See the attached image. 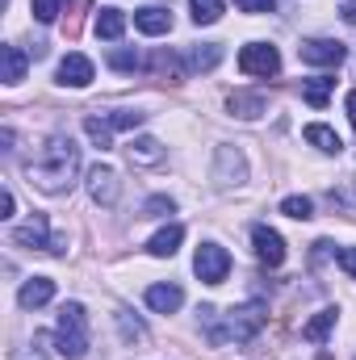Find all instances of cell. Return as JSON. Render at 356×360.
<instances>
[{"mask_svg":"<svg viewBox=\"0 0 356 360\" xmlns=\"http://www.w3.org/2000/svg\"><path fill=\"white\" fill-rule=\"evenodd\" d=\"M76 172H80V147L72 143V134H51L25 164L30 184H38L42 193H68Z\"/></svg>","mask_w":356,"mask_h":360,"instance_id":"1","label":"cell"},{"mask_svg":"<svg viewBox=\"0 0 356 360\" xmlns=\"http://www.w3.org/2000/svg\"><path fill=\"white\" fill-rule=\"evenodd\" d=\"M55 340H59V356L63 360H84V352H89V319H84L80 302H63L59 306Z\"/></svg>","mask_w":356,"mask_h":360,"instance_id":"2","label":"cell"},{"mask_svg":"<svg viewBox=\"0 0 356 360\" xmlns=\"http://www.w3.org/2000/svg\"><path fill=\"white\" fill-rule=\"evenodd\" d=\"M17 248H42V252H51V256H63L68 252V239H59V235H51V222H46V214H34L30 222H21V226H13V235H8Z\"/></svg>","mask_w":356,"mask_h":360,"instance_id":"3","label":"cell"},{"mask_svg":"<svg viewBox=\"0 0 356 360\" xmlns=\"http://www.w3.org/2000/svg\"><path fill=\"white\" fill-rule=\"evenodd\" d=\"M193 269H197V276H201L205 285H222L227 272H231V252H227L222 243H201L197 256H193Z\"/></svg>","mask_w":356,"mask_h":360,"instance_id":"4","label":"cell"},{"mask_svg":"<svg viewBox=\"0 0 356 360\" xmlns=\"http://www.w3.org/2000/svg\"><path fill=\"white\" fill-rule=\"evenodd\" d=\"M239 72L243 76H276L281 72V55H276V46H268V42H248L243 51H239Z\"/></svg>","mask_w":356,"mask_h":360,"instance_id":"5","label":"cell"},{"mask_svg":"<svg viewBox=\"0 0 356 360\" xmlns=\"http://www.w3.org/2000/svg\"><path fill=\"white\" fill-rule=\"evenodd\" d=\"M298 59H302V63H314V68H340V63L348 59V51H344V42H336V38H310V42L298 46Z\"/></svg>","mask_w":356,"mask_h":360,"instance_id":"6","label":"cell"},{"mask_svg":"<svg viewBox=\"0 0 356 360\" xmlns=\"http://www.w3.org/2000/svg\"><path fill=\"white\" fill-rule=\"evenodd\" d=\"M252 243H256L260 264H268V269H281V264H285V239H281L272 226L256 222V226H252Z\"/></svg>","mask_w":356,"mask_h":360,"instance_id":"7","label":"cell"},{"mask_svg":"<svg viewBox=\"0 0 356 360\" xmlns=\"http://www.w3.org/2000/svg\"><path fill=\"white\" fill-rule=\"evenodd\" d=\"M117 193H122V184H117V172L109 168V164H92L89 168V197L96 205H113L117 201Z\"/></svg>","mask_w":356,"mask_h":360,"instance_id":"8","label":"cell"},{"mask_svg":"<svg viewBox=\"0 0 356 360\" xmlns=\"http://www.w3.org/2000/svg\"><path fill=\"white\" fill-rule=\"evenodd\" d=\"M214 180H218L222 188H231V184H243V180H248V164H243V155H239L235 147H218Z\"/></svg>","mask_w":356,"mask_h":360,"instance_id":"9","label":"cell"},{"mask_svg":"<svg viewBox=\"0 0 356 360\" xmlns=\"http://www.w3.org/2000/svg\"><path fill=\"white\" fill-rule=\"evenodd\" d=\"M92 59L84 55H68L63 63H59V84H68V89H89L92 84Z\"/></svg>","mask_w":356,"mask_h":360,"instance_id":"10","label":"cell"},{"mask_svg":"<svg viewBox=\"0 0 356 360\" xmlns=\"http://www.w3.org/2000/svg\"><path fill=\"white\" fill-rule=\"evenodd\" d=\"M25 68H30L25 51L13 46V42H4V46H0V80H4V84H21V80H25Z\"/></svg>","mask_w":356,"mask_h":360,"instance_id":"11","label":"cell"},{"mask_svg":"<svg viewBox=\"0 0 356 360\" xmlns=\"http://www.w3.org/2000/svg\"><path fill=\"white\" fill-rule=\"evenodd\" d=\"M51 297H55V281H51V276H30V281L21 285V293H17L21 310H38V306H46Z\"/></svg>","mask_w":356,"mask_h":360,"instance_id":"12","label":"cell"},{"mask_svg":"<svg viewBox=\"0 0 356 360\" xmlns=\"http://www.w3.org/2000/svg\"><path fill=\"white\" fill-rule=\"evenodd\" d=\"M180 302H184V289L180 285H147V306L155 314H177Z\"/></svg>","mask_w":356,"mask_h":360,"instance_id":"13","label":"cell"},{"mask_svg":"<svg viewBox=\"0 0 356 360\" xmlns=\"http://www.w3.org/2000/svg\"><path fill=\"white\" fill-rule=\"evenodd\" d=\"M134 30H139V34H151V38H155V34H168V30H172V13L147 4V8L134 13Z\"/></svg>","mask_w":356,"mask_h":360,"instance_id":"14","label":"cell"},{"mask_svg":"<svg viewBox=\"0 0 356 360\" xmlns=\"http://www.w3.org/2000/svg\"><path fill=\"white\" fill-rule=\"evenodd\" d=\"M302 139H306L310 147H319L323 155H340V151H344V143H340V134H336L331 126H323V122H310V126L302 130Z\"/></svg>","mask_w":356,"mask_h":360,"instance_id":"15","label":"cell"},{"mask_svg":"<svg viewBox=\"0 0 356 360\" xmlns=\"http://www.w3.org/2000/svg\"><path fill=\"white\" fill-rule=\"evenodd\" d=\"M92 30H96V38H105V42H117V38L126 34V13H122V8H101Z\"/></svg>","mask_w":356,"mask_h":360,"instance_id":"16","label":"cell"},{"mask_svg":"<svg viewBox=\"0 0 356 360\" xmlns=\"http://www.w3.org/2000/svg\"><path fill=\"white\" fill-rule=\"evenodd\" d=\"M180 239H184V226H180V222H172V226H164V231L147 243V252H151L155 260H168V256H177Z\"/></svg>","mask_w":356,"mask_h":360,"instance_id":"17","label":"cell"},{"mask_svg":"<svg viewBox=\"0 0 356 360\" xmlns=\"http://www.w3.org/2000/svg\"><path fill=\"white\" fill-rule=\"evenodd\" d=\"M227 109H231L235 117H260L268 109V101H265V92H231Z\"/></svg>","mask_w":356,"mask_h":360,"instance_id":"18","label":"cell"},{"mask_svg":"<svg viewBox=\"0 0 356 360\" xmlns=\"http://www.w3.org/2000/svg\"><path fill=\"white\" fill-rule=\"evenodd\" d=\"M222 59V46L218 42H201V46H189V68L193 72H214Z\"/></svg>","mask_w":356,"mask_h":360,"instance_id":"19","label":"cell"},{"mask_svg":"<svg viewBox=\"0 0 356 360\" xmlns=\"http://www.w3.org/2000/svg\"><path fill=\"white\" fill-rule=\"evenodd\" d=\"M336 319H340V310H336V306H331V310H319V314H314V319L302 327V340H310V344H323V340H327V331L336 327Z\"/></svg>","mask_w":356,"mask_h":360,"instance_id":"20","label":"cell"},{"mask_svg":"<svg viewBox=\"0 0 356 360\" xmlns=\"http://www.w3.org/2000/svg\"><path fill=\"white\" fill-rule=\"evenodd\" d=\"M126 155H130V164H160V160H164V147H160L155 139H134V143L126 147Z\"/></svg>","mask_w":356,"mask_h":360,"instance_id":"21","label":"cell"},{"mask_svg":"<svg viewBox=\"0 0 356 360\" xmlns=\"http://www.w3.org/2000/svg\"><path fill=\"white\" fill-rule=\"evenodd\" d=\"M84 134H89L92 139V147H96V151H109V147H113V126H109V122H105V117H84Z\"/></svg>","mask_w":356,"mask_h":360,"instance_id":"22","label":"cell"},{"mask_svg":"<svg viewBox=\"0 0 356 360\" xmlns=\"http://www.w3.org/2000/svg\"><path fill=\"white\" fill-rule=\"evenodd\" d=\"M331 89H336V80H327V76H314V80L302 89V96H306V105L323 109V105H327V96H331Z\"/></svg>","mask_w":356,"mask_h":360,"instance_id":"23","label":"cell"},{"mask_svg":"<svg viewBox=\"0 0 356 360\" xmlns=\"http://www.w3.org/2000/svg\"><path fill=\"white\" fill-rule=\"evenodd\" d=\"M281 214L306 222V218H314V201H310V197H285V201H281Z\"/></svg>","mask_w":356,"mask_h":360,"instance_id":"24","label":"cell"},{"mask_svg":"<svg viewBox=\"0 0 356 360\" xmlns=\"http://www.w3.org/2000/svg\"><path fill=\"white\" fill-rule=\"evenodd\" d=\"M189 8H193V21L197 25H214L222 17V0H193Z\"/></svg>","mask_w":356,"mask_h":360,"instance_id":"25","label":"cell"},{"mask_svg":"<svg viewBox=\"0 0 356 360\" xmlns=\"http://www.w3.org/2000/svg\"><path fill=\"white\" fill-rule=\"evenodd\" d=\"M117 323H122V335H126L130 344H134V340H139V344L147 340V327H143V323H139L130 310H117Z\"/></svg>","mask_w":356,"mask_h":360,"instance_id":"26","label":"cell"},{"mask_svg":"<svg viewBox=\"0 0 356 360\" xmlns=\"http://www.w3.org/2000/svg\"><path fill=\"white\" fill-rule=\"evenodd\" d=\"M109 68H117V72H139L143 59H139V51H109Z\"/></svg>","mask_w":356,"mask_h":360,"instance_id":"27","label":"cell"},{"mask_svg":"<svg viewBox=\"0 0 356 360\" xmlns=\"http://www.w3.org/2000/svg\"><path fill=\"white\" fill-rule=\"evenodd\" d=\"M143 117H147V113H134V109H117V113H109L105 122H109L113 130H134V126H143Z\"/></svg>","mask_w":356,"mask_h":360,"instance_id":"28","label":"cell"},{"mask_svg":"<svg viewBox=\"0 0 356 360\" xmlns=\"http://www.w3.org/2000/svg\"><path fill=\"white\" fill-rule=\"evenodd\" d=\"M168 214H177V201L172 197H147L143 218H168Z\"/></svg>","mask_w":356,"mask_h":360,"instance_id":"29","label":"cell"},{"mask_svg":"<svg viewBox=\"0 0 356 360\" xmlns=\"http://www.w3.org/2000/svg\"><path fill=\"white\" fill-rule=\"evenodd\" d=\"M30 8H34V17H38L42 25H51V21L63 13V0H30Z\"/></svg>","mask_w":356,"mask_h":360,"instance_id":"30","label":"cell"},{"mask_svg":"<svg viewBox=\"0 0 356 360\" xmlns=\"http://www.w3.org/2000/svg\"><path fill=\"white\" fill-rule=\"evenodd\" d=\"M331 256H336V264L348 272V276H356V248H336L331 243Z\"/></svg>","mask_w":356,"mask_h":360,"instance_id":"31","label":"cell"},{"mask_svg":"<svg viewBox=\"0 0 356 360\" xmlns=\"http://www.w3.org/2000/svg\"><path fill=\"white\" fill-rule=\"evenodd\" d=\"M243 13H276V0H235Z\"/></svg>","mask_w":356,"mask_h":360,"instance_id":"32","label":"cell"},{"mask_svg":"<svg viewBox=\"0 0 356 360\" xmlns=\"http://www.w3.org/2000/svg\"><path fill=\"white\" fill-rule=\"evenodd\" d=\"M13 210H17V201H13V193L4 188V197H0V218H13Z\"/></svg>","mask_w":356,"mask_h":360,"instance_id":"33","label":"cell"},{"mask_svg":"<svg viewBox=\"0 0 356 360\" xmlns=\"http://www.w3.org/2000/svg\"><path fill=\"white\" fill-rule=\"evenodd\" d=\"M340 13H344L348 25H356V0H340Z\"/></svg>","mask_w":356,"mask_h":360,"instance_id":"34","label":"cell"},{"mask_svg":"<svg viewBox=\"0 0 356 360\" xmlns=\"http://www.w3.org/2000/svg\"><path fill=\"white\" fill-rule=\"evenodd\" d=\"M348 122L356 126V92H348Z\"/></svg>","mask_w":356,"mask_h":360,"instance_id":"35","label":"cell"}]
</instances>
